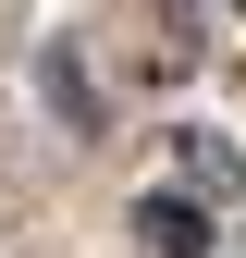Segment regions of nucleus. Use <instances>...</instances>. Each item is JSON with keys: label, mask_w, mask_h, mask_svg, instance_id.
Listing matches in <instances>:
<instances>
[{"label": "nucleus", "mask_w": 246, "mask_h": 258, "mask_svg": "<svg viewBox=\"0 0 246 258\" xmlns=\"http://www.w3.org/2000/svg\"><path fill=\"white\" fill-rule=\"evenodd\" d=\"M136 234L160 246V258H209V209L197 197H136Z\"/></svg>", "instance_id": "f257e3e1"}]
</instances>
